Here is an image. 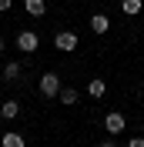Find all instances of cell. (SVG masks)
Masks as SVG:
<instances>
[{"instance_id":"obj_1","label":"cell","mask_w":144,"mask_h":147,"mask_svg":"<svg viewBox=\"0 0 144 147\" xmlns=\"http://www.w3.org/2000/svg\"><path fill=\"white\" fill-rule=\"evenodd\" d=\"M60 77H57L54 70H47V74H40V80H37V90H40V97H47V100H54L57 94H60Z\"/></svg>"},{"instance_id":"obj_16","label":"cell","mask_w":144,"mask_h":147,"mask_svg":"<svg viewBox=\"0 0 144 147\" xmlns=\"http://www.w3.org/2000/svg\"><path fill=\"white\" fill-rule=\"evenodd\" d=\"M3 50H7V40H3V37H0V57H3Z\"/></svg>"},{"instance_id":"obj_13","label":"cell","mask_w":144,"mask_h":147,"mask_svg":"<svg viewBox=\"0 0 144 147\" xmlns=\"http://www.w3.org/2000/svg\"><path fill=\"white\" fill-rule=\"evenodd\" d=\"M10 7H14V0H0V13H7Z\"/></svg>"},{"instance_id":"obj_14","label":"cell","mask_w":144,"mask_h":147,"mask_svg":"<svg viewBox=\"0 0 144 147\" xmlns=\"http://www.w3.org/2000/svg\"><path fill=\"white\" fill-rule=\"evenodd\" d=\"M127 147H144V137H134V140H127Z\"/></svg>"},{"instance_id":"obj_3","label":"cell","mask_w":144,"mask_h":147,"mask_svg":"<svg viewBox=\"0 0 144 147\" xmlns=\"http://www.w3.org/2000/svg\"><path fill=\"white\" fill-rule=\"evenodd\" d=\"M77 44H81V34H74V30H57V34H54V47L60 50V54L77 50Z\"/></svg>"},{"instance_id":"obj_17","label":"cell","mask_w":144,"mask_h":147,"mask_svg":"<svg viewBox=\"0 0 144 147\" xmlns=\"http://www.w3.org/2000/svg\"><path fill=\"white\" fill-rule=\"evenodd\" d=\"M0 124H3V117H0ZM0 134H3V130H0Z\"/></svg>"},{"instance_id":"obj_11","label":"cell","mask_w":144,"mask_h":147,"mask_svg":"<svg viewBox=\"0 0 144 147\" xmlns=\"http://www.w3.org/2000/svg\"><path fill=\"white\" fill-rule=\"evenodd\" d=\"M24 10L30 17H44L47 13V0H24Z\"/></svg>"},{"instance_id":"obj_12","label":"cell","mask_w":144,"mask_h":147,"mask_svg":"<svg viewBox=\"0 0 144 147\" xmlns=\"http://www.w3.org/2000/svg\"><path fill=\"white\" fill-rule=\"evenodd\" d=\"M77 97H81V94L74 90V87H60V94H57V100L67 104V107H71V104H77Z\"/></svg>"},{"instance_id":"obj_7","label":"cell","mask_w":144,"mask_h":147,"mask_svg":"<svg viewBox=\"0 0 144 147\" xmlns=\"http://www.w3.org/2000/svg\"><path fill=\"white\" fill-rule=\"evenodd\" d=\"M87 94L94 97V100H101V97L107 94V80H104V77H90L87 80Z\"/></svg>"},{"instance_id":"obj_8","label":"cell","mask_w":144,"mask_h":147,"mask_svg":"<svg viewBox=\"0 0 144 147\" xmlns=\"http://www.w3.org/2000/svg\"><path fill=\"white\" fill-rule=\"evenodd\" d=\"M0 147H27V140H24V134H17V130H3V134H0Z\"/></svg>"},{"instance_id":"obj_10","label":"cell","mask_w":144,"mask_h":147,"mask_svg":"<svg viewBox=\"0 0 144 147\" xmlns=\"http://www.w3.org/2000/svg\"><path fill=\"white\" fill-rule=\"evenodd\" d=\"M144 10V0H121V13L124 17H137Z\"/></svg>"},{"instance_id":"obj_5","label":"cell","mask_w":144,"mask_h":147,"mask_svg":"<svg viewBox=\"0 0 144 147\" xmlns=\"http://www.w3.org/2000/svg\"><path fill=\"white\" fill-rule=\"evenodd\" d=\"M20 77H24V64H20V60H7V64H3V80L17 84Z\"/></svg>"},{"instance_id":"obj_4","label":"cell","mask_w":144,"mask_h":147,"mask_svg":"<svg viewBox=\"0 0 144 147\" xmlns=\"http://www.w3.org/2000/svg\"><path fill=\"white\" fill-rule=\"evenodd\" d=\"M104 130H107V137H121V134L127 130V120H124V114H117V110L104 114Z\"/></svg>"},{"instance_id":"obj_9","label":"cell","mask_w":144,"mask_h":147,"mask_svg":"<svg viewBox=\"0 0 144 147\" xmlns=\"http://www.w3.org/2000/svg\"><path fill=\"white\" fill-rule=\"evenodd\" d=\"M0 117H3V120H17L20 117V104L17 100H3V104H0Z\"/></svg>"},{"instance_id":"obj_6","label":"cell","mask_w":144,"mask_h":147,"mask_svg":"<svg viewBox=\"0 0 144 147\" xmlns=\"http://www.w3.org/2000/svg\"><path fill=\"white\" fill-rule=\"evenodd\" d=\"M90 30L94 34H111V17L107 13H90Z\"/></svg>"},{"instance_id":"obj_2","label":"cell","mask_w":144,"mask_h":147,"mask_svg":"<svg viewBox=\"0 0 144 147\" xmlns=\"http://www.w3.org/2000/svg\"><path fill=\"white\" fill-rule=\"evenodd\" d=\"M14 44H17L20 54H37V47H40V34H37V30H20V34L14 37Z\"/></svg>"},{"instance_id":"obj_15","label":"cell","mask_w":144,"mask_h":147,"mask_svg":"<svg viewBox=\"0 0 144 147\" xmlns=\"http://www.w3.org/2000/svg\"><path fill=\"white\" fill-rule=\"evenodd\" d=\"M97 147H117V144H114V140H101Z\"/></svg>"}]
</instances>
